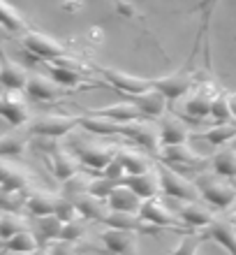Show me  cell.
<instances>
[{
    "label": "cell",
    "mask_w": 236,
    "mask_h": 255,
    "mask_svg": "<svg viewBox=\"0 0 236 255\" xmlns=\"http://www.w3.org/2000/svg\"><path fill=\"white\" fill-rule=\"evenodd\" d=\"M204 239H206V235H185L181 242L171 249L169 255H197Z\"/></svg>",
    "instance_id": "cell-40"
},
{
    "label": "cell",
    "mask_w": 236,
    "mask_h": 255,
    "mask_svg": "<svg viewBox=\"0 0 236 255\" xmlns=\"http://www.w3.org/2000/svg\"><path fill=\"white\" fill-rule=\"evenodd\" d=\"M49 251L51 255H77V249L72 242H65V239H56V242L49 244Z\"/></svg>",
    "instance_id": "cell-44"
},
{
    "label": "cell",
    "mask_w": 236,
    "mask_h": 255,
    "mask_svg": "<svg viewBox=\"0 0 236 255\" xmlns=\"http://www.w3.org/2000/svg\"><path fill=\"white\" fill-rule=\"evenodd\" d=\"M204 235H206V239H213L216 244H220L230 255H236V225L232 221H220V218H216V221L206 228Z\"/></svg>",
    "instance_id": "cell-25"
},
{
    "label": "cell",
    "mask_w": 236,
    "mask_h": 255,
    "mask_svg": "<svg viewBox=\"0 0 236 255\" xmlns=\"http://www.w3.org/2000/svg\"><path fill=\"white\" fill-rule=\"evenodd\" d=\"M102 225H107V228H121V230H132L137 235H156L160 228L156 225H151L146 223L139 214H125V211H109L107 221L102 223Z\"/></svg>",
    "instance_id": "cell-20"
},
{
    "label": "cell",
    "mask_w": 236,
    "mask_h": 255,
    "mask_svg": "<svg viewBox=\"0 0 236 255\" xmlns=\"http://www.w3.org/2000/svg\"><path fill=\"white\" fill-rule=\"evenodd\" d=\"M28 79L30 74L19 65L14 63L12 58H2V65H0V84L5 91H26Z\"/></svg>",
    "instance_id": "cell-26"
},
{
    "label": "cell",
    "mask_w": 236,
    "mask_h": 255,
    "mask_svg": "<svg viewBox=\"0 0 236 255\" xmlns=\"http://www.w3.org/2000/svg\"><path fill=\"white\" fill-rule=\"evenodd\" d=\"M160 174V186H162V193L164 197H171V200H178V202H197L202 200V193L197 188V183L192 179H185L181 172H176L171 165H160L157 169Z\"/></svg>",
    "instance_id": "cell-3"
},
{
    "label": "cell",
    "mask_w": 236,
    "mask_h": 255,
    "mask_svg": "<svg viewBox=\"0 0 236 255\" xmlns=\"http://www.w3.org/2000/svg\"><path fill=\"white\" fill-rule=\"evenodd\" d=\"M90 114H100V116H107V119H111V121L121 123V126H125V123H132V121H142L144 114L139 112V107L137 105H132V102H118V105H111V107H102V109H88Z\"/></svg>",
    "instance_id": "cell-29"
},
{
    "label": "cell",
    "mask_w": 236,
    "mask_h": 255,
    "mask_svg": "<svg viewBox=\"0 0 236 255\" xmlns=\"http://www.w3.org/2000/svg\"><path fill=\"white\" fill-rule=\"evenodd\" d=\"M21 44L30 56H37L42 61L54 63L58 58H65L68 56V49L63 47L58 40L49 37L44 33H37V30H26L23 37H21Z\"/></svg>",
    "instance_id": "cell-5"
},
{
    "label": "cell",
    "mask_w": 236,
    "mask_h": 255,
    "mask_svg": "<svg viewBox=\"0 0 236 255\" xmlns=\"http://www.w3.org/2000/svg\"><path fill=\"white\" fill-rule=\"evenodd\" d=\"M90 70L100 74V79L104 84L118 91L123 95H139L146 93L153 88V79H144V77H135V74H128L123 70H116V67H104V65H90Z\"/></svg>",
    "instance_id": "cell-4"
},
{
    "label": "cell",
    "mask_w": 236,
    "mask_h": 255,
    "mask_svg": "<svg viewBox=\"0 0 236 255\" xmlns=\"http://www.w3.org/2000/svg\"><path fill=\"white\" fill-rule=\"evenodd\" d=\"M79 128L88 134H100V137H109V134H121L123 126L121 123L111 121L107 116L100 114H90L86 112V116H79Z\"/></svg>",
    "instance_id": "cell-27"
},
{
    "label": "cell",
    "mask_w": 236,
    "mask_h": 255,
    "mask_svg": "<svg viewBox=\"0 0 236 255\" xmlns=\"http://www.w3.org/2000/svg\"><path fill=\"white\" fill-rule=\"evenodd\" d=\"M23 93L33 102H58L63 98V86H58L47 74H30Z\"/></svg>",
    "instance_id": "cell-15"
},
{
    "label": "cell",
    "mask_w": 236,
    "mask_h": 255,
    "mask_svg": "<svg viewBox=\"0 0 236 255\" xmlns=\"http://www.w3.org/2000/svg\"><path fill=\"white\" fill-rule=\"evenodd\" d=\"M75 128H79V116L68 114H47L40 116L37 121L30 123V134L33 137H47V139H58L63 134H70Z\"/></svg>",
    "instance_id": "cell-7"
},
{
    "label": "cell",
    "mask_w": 236,
    "mask_h": 255,
    "mask_svg": "<svg viewBox=\"0 0 236 255\" xmlns=\"http://www.w3.org/2000/svg\"><path fill=\"white\" fill-rule=\"evenodd\" d=\"M195 81H197V77L192 74V70L183 67L178 72H171V74H164V77L153 79V88H157L169 102H174L178 98H183V95H188L190 88L195 86Z\"/></svg>",
    "instance_id": "cell-9"
},
{
    "label": "cell",
    "mask_w": 236,
    "mask_h": 255,
    "mask_svg": "<svg viewBox=\"0 0 236 255\" xmlns=\"http://www.w3.org/2000/svg\"><path fill=\"white\" fill-rule=\"evenodd\" d=\"M49 77L58 84V86L68 88V91H79V88H100L104 86L102 81H93L90 77L83 74V70L70 65H61V63H49Z\"/></svg>",
    "instance_id": "cell-13"
},
{
    "label": "cell",
    "mask_w": 236,
    "mask_h": 255,
    "mask_svg": "<svg viewBox=\"0 0 236 255\" xmlns=\"http://www.w3.org/2000/svg\"><path fill=\"white\" fill-rule=\"evenodd\" d=\"M128 100L139 107L144 119H157V121H160L162 116L167 114V102L169 100L157 91V88H151V91L139 93V95H128Z\"/></svg>",
    "instance_id": "cell-18"
},
{
    "label": "cell",
    "mask_w": 236,
    "mask_h": 255,
    "mask_svg": "<svg viewBox=\"0 0 236 255\" xmlns=\"http://www.w3.org/2000/svg\"><path fill=\"white\" fill-rule=\"evenodd\" d=\"M61 195H54L44 188L26 190V207L33 216H49L56 214V204H58Z\"/></svg>",
    "instance_id": "cell-28"
},
{
    "label": "cell",
    "mask_w": 236,
    "mask_h": 255,
    "mask_svg": "<svg viewBox=\"0 0 236 255\" xmlns=\"http://www.w3.org/2000/svg\"><path fill=\"white\" fill-rule=\"evenodd\" d=\"M202 139H206L211 144V146H227L232 139H236V126H232V123H218L216 128H211V130H206V132L199 134Z\"/></svg>",
    "instance_id": "cell-36"
},
{
    "label": "cell",
    "mask_w": 236,
    "mask_h": 255,
    "mask_svg": "<svg viewBox=\"0 0 236 255\" xmlns=\"http://www.w3.org/2000/svg\"><path fill=\"white\" fill-rule=\"evenodd\" d=\"M211 116H213L218 123L234 121V119H232V109H230V93H218L216 95L213 107H211Z\"/></svg>",
    "instance_id": "cell-41"
},
{
    "label": "cell",
    "mask_w": 236,
    "mask_h": 255,
    "mask_svg": "<svg viewBox=\"0 0 236 255\" xmlns=\"http://www.w3.org/2000/svg\"><path fill=\"white\" fill-rule=\"evenodd\" d=\"M75 204H77V209H79V216H83V218H88V221H93V223H104L109 211H111L109 202L102 200V197H95L93 193L77 195Z\"/></svg>",
    "instance_id": "cell-21"
},
{
    "label": "cell",
    "mask_w": 236,
    "mask_h": 255,
    "mask_svg": "<svg viewBox=\"0 0 236 255\" xmlns=\"http://www.w3.org/2000/svg\"><path fill=\"white\" fill-rule=\"evenodd\" d=\"M116 158H118V160H121V165L125 167V174H146V172H151V169H153L149 153L137 151V148L121 146Z\"/></svg>",
    "instance_id": "cell-30"
},
{
    "label": "cell",
    "mask_w": 236,
    "mask_h": 255,
    "mask_svg": "<svg viewBox=\"0 0 236 255\" xmlns=\"http://www.w3.org/2000/svg\"><path fill=\"white\" fill-rule=\"evenodd\" d=\"M0 181H2V193H26L33 183L30 169L19 165L12 158H2L0 162Z\"/></svg>",
    "instance_id": "cell-11"
},
{
    "label": "cell",
    "mask_w": 236,
    "mask_h": 255,
    "mask_svg": "<svg viewBox=\"0 0 236 255\" xmlns=\"http://www.w3.org/2000/svg\"><path fill=\"white\" fill-rule=\"evenodd\" d=\"M100 242L114 255H137L139 253V237L132 230L107 228L100 232Z\"/></svg>",
    "instance_id": "cell-12"
},
{
    "label": "cell",
    "mask_w": 236,
    "mask_h": 255,
    "mask_svg": "<svg viewBox=\"0 0 236 255\" xmlns=\"http://www.w3.org/2000/svg\"><path fill=\"white\" fill-rule=\"evenodd\" d=\"M160 158L162 162H167L171 167L176 165V167H188V169H204L206 162H211L202 153H197L188 141L185 144H174V146H162Z\"/></svg>",
    "instance_id": "cell-14"
},
{
    "label": "cell",
    "mask_w": 236,
    "mask_h": 255,
    "mask_svg": "<svg viewBox=\"0 0 236 255\" xmlns=\"http://www.w3.org/2000/svg\"><path fill=\"white\" fill-rule=\"evenodd\" d=\"M232 183H234V188H236V179H232Z\"/></svg>",
    "instance_id": "cell-48"
},
{
    "label": "cell",
    "mask_w": 236,
    "mask_h": 255,
    "mask_svg": "<svg viewBox=\"0 0 236 255\" xmlns=\"http://www.w3.org/2000/svg\"><path fill=\"white\" fill-rule=\"evenodd\" d=\"M88 225H90V221L88 218H75V221L65 223V228H63V237L61 239H65V242H72V244H81V239H83V235H86Z\"/></svg>",
    "instance_id": "cell-38"
},
{
    "label": "cell",
    "mask_w": 236,
    "mask_h": 255,
    "mask_svg": "<svg viewBox=\"0 0 236 255\" xmlns=\"http://www.w3.org/2000/svg\"><path fill=\"white\" fill-rule=\"evenodd\" d=\"M135 146L144 148L153 155H160L162 151V137H160V126L156 123H149V121H132V123H125L123 126V132Z\"/></svg>",
    "instance_id": "cell-6"
},
{
    "label": "cell",
    "mask_w": 236,
    "mask_h": 255,
    "mask_svg": "<svg viewBox=\"0 0 236 255\" xmlns=\"http://www.w3.org/2000/svg\"><path fill=\"white\" fill-rule=\"evenodd\" d=\"M30 255H51V251H49V246H40V249L35 251V253H30Z\"/></svg>",
    "instance_id": "cell-47"
},
{
    "label": "cell",
    "mask_w": 236,
    "mask_h": 255,
    "mask_svg": "<svg viewBox=\"0 0 236 255\" xmlns=\"http://www.w3.org/2000/svg\"><path fill=\"white\" fill-rule=\"evenodd\" d=\"M111 2H114V7H116V12H118V14L128 16V19H132V16H135V7L128 5L125 0H111Z\"/></svg>",
    "instance_id": "cell-45"
},
{
    "label": "cell",
    "mask_w": 236,
    "mask_h": 255,
    "mask_svg": "<svg viewBox=\"0 0 236 255\" xmlns=\"http://www.w3.org/2000/svg\"><path fill=\"white\" fill-rule=\"evenodd\" d=\"M164 200H167L169 207L178 214V218H181L185 225H190V228L204 230L216 221V214H213L209 207H204L199 200L197 202H178V200H171V197H164Z\"/></svg>",
    "instance_id": "cell-10"
},
{
    "label": "cell",
    "mask_w": 236,
    "mask_h": 255,
    "mask_svg": "<svg viewBox=\"0 0 236 255\" xmlns=\"http://www.w3.org/2000/svg\"><path fill=\"white\" fill-rule=\"evenodd\" d=\"M21 91H5L2 100H0V114L9 126L21 128L23 123L30 121V109L21 98Z\"/></svg>",
    "instance_id": "cell-16"
},
{
    "label": "cell",
    "mask_w": 236,
    "mask_h": 255,
    "mask_svg": "<svg viewBox=\"0 0 236 255\" xmlns=\"http://www.w3.org/2000/svg\"><path fill=\"white\" fill-rule=\"evenodd\" d=\"M0 21H2V28L9 30V33H26V30H30L28 23L23 21V16L19 14V9H14L7 0H2V5H0Z\"/></svg>",
    "instance_id": "cell-37"
},
{
    "label": "cell",
    "mask_w": 236,
    "mask_h": 255,
    "mask_svg": "<svg viewBox=\"0 0 236 255\" xmlns=\"http://www.w3.org/2000/svg\"><path fill=\"white\" fill-rule=\"evenodd\" d=\"M63 228H65V223H63L56 214H49V216H35L33 232H35V237H37L40 246H49L51 242L61 239V237H63Z\"/></svg>",
    "instance_id": "cell-24"
},
{
    "label": "cell",
    "mask_w": 236,
    "mask_h": 255,
    "mask_svg": "<svg viewBox=\"0 0 236 255\" xmlns=\"http://www.w3.org/2000/svg\"><path fill=\"white\" fill-rule=\"evenodd\" d=\"M23 230H30L28 221L23 216H19L16 211H7L2 209V214H0V237H2V242L7 239H12L14 235H19Z\"/></svg>",
    "instance_id": "cell-34"
},
{
    "label": "cell",
    "mask_w": 236,
    "mask_h": 255,
    "mask_svg": "<svg viewBox=\"0 0 236 255\" xmlns=\"http://www.w3.org/2000/svg\"><path fill=\"white\" fill-rule=\"evenodd\" d=\"M107 202L114 211H125V214H139V209H142V204H144L142 197L132 188L123 186V183L111 193V197H109Z\"/></svg>",
    "instance_id": "cell-31"
},
{
    "label": "cell",
    "mask_w": 236,
    "mask_h": 255,
    "mask_svg": "<svg viewBox=\"0 0 236 255\" xmlns=\"http://www.w3.org/2000/svg\"><path fill=\"white\" fill-rule=\"evenodd\" d=\"M88 186H90V181L77 174V176H72L70 181L63 183V195H65V197H70V200H75L77 195L88 193Z\"/></svg>",
    "instance_id": "cell-43"
},
{
    "label": "cell",
    "mask_w": 236,
    "mask_h": 255,
    "mask_svg": "<svg viewBox=\"0 0 236 255\" xmlns=\"http://www.w3.org/2000/svg\"><path fill=\"white\" fill-rule=\"evenodd\" d=\"M56 216H58L63 223L75 221L77 216H79V209H77L75 200H70V197L61 195V197H58V204H56Z\"/></svg>",
    "instance_id": "cell-42"
},
{
    "label": "cell",
    "mask_w": 236,
    "mask_h": 255,
    "mask_svg": "<svg viewBox=\"0 0 236 255\" xmlns=\"http://www.w3.org/2000/svg\"><path fill=\"white\" fill-rule=\"evenodd\" d=\"M49 158V167H51V172H54V176L58 179V181H70L72 176L79 174V158L77 155H72L70 151H65V148L56 146L51 153H47Z\"/></svg>",
    "instance_id": "cell-19"
},
{
    "label": "cell",
    "mask_w": 236,
    "mask_h": 255,
    "mask_svg": "<svg viewBox=\"0 0 236 255\" xmlns=\"http://www.w3.org/2000/svg\"><path fill=\"white\" fill-rule=\"evenodd\" d=\"M213 172L225 179H236V148L234 146H220L216 155L211 158Z\"/></svg>",
    "instance_id": "cell-32"
},
{
    "label": "cell",
    "mask_w": 236,
    "mask_h": 255,
    "mask_svg": "<svg viewBox=\"0 0 236 255\" xmlns=\"http://www.w3.org/2000/svg\"><path fill=\"white\" fill-rule=\"evenodd\" d=\"M5 249L9 253H35V251L40 249V242H37V237H35L33 230H23L19 235H14L12 239H7L5 242Z\"/></svg>",
    "instance_id": "cell-35"
},
{
    "label": "cell",
    "mask_w": 236,
    "mask_h": 255,
    "mask_svg": "<svg viewBox=\"0 0 236 255\" xmlns=\"http://www.w3.org/2000/svg\"><path fill=\"white\" fill-rule=\"evenodd\" d=\"M197 188L202 193V200L206 204H211L213 209H230L236 204V188L232 181H225V176L220 174H199L195 179Z\"/></svg>",
    "instance_id": "cell-2"
},
{
    "label": "cell",
    "mask_w": 236,
    "mask_h": 255,
    "mask_svg": "<svg viewBox=\"0 0 236 255\" xmlns=\"http://www.w3.org/2000/svg\"><path fill=\"white\" fill-rule=\"evenodd\" d=\"M30 137H33L30 130H12V132L2 134V139H0V153H2V158H14V155L23 153Z\"/></svg>",
    "instance_id": "cell-33"
},
{
    "label": "cell",
    "mask_w": 236,
    "mask_h": 255,
    "mask_svg": "<svg viewBox=\"0 0 236 255\" xmlns=\"http://www.w3.org/2000/svg\"><path fill=\"white\" fill-rule=\"evenodd\" d=\"M230 109H232V119L236 121V93H230Z\"/></svg>",
    "instance_id": "cell-46"
},
{
    "label": "cell",
    "mask_w": 236,
    "mask_h": 255,
    "mask_svg": "<svg viewBox=\"0 0 236 255\" xmlns=\"http://www.w3.org/2000/svg\"><path fill=\"white\" fill-rule=\"evenodd\" d=\"M121 183L114 181V179H109V176L100 174L97 179H90V186H88V193H93L95 197H102V200H109L111 193L118 188Z\"/></svg>",
    "instance_id": "cell-39"
},
{
    "label": "cell",
    "mask_w": 236,
    "mask_h": 255,
    "mask_svg": "<svg viewBox=\"0 0 236 255\" xmlns=\"http://www.w3.org/2000/svg\"><path fill=\"white\" fill-rule=\"evenodd\" d=\"M216 95L218 91L211 84H199L195 93L185 100V116H190V119H206V116H211V107H213Z\"/></svg>",
    "instance_id": "cell-17"
},
{
    "label": "cell",
    "mask_w": 236,
    "mask_h": 255,
    "mask_svg": "<svg viewBox=\"0 0 236 255\" xmlns=\"http://www.w3.org/2000/svg\"><path fill=\"white\" fill-rule=\"evenodd\" d=\"M72 148H75V155L79 158V162L88 169H95L100 172L111 165L118 155V148L114 144H104V141H95V139H86V137H77L72 139Z\"/></svg>",
    "instance_id": "cell-1"
},
{
    "label": "cell",
    "mask_w": 236,
    "mask_h": 255,
    "mask_svg": "<svg viewBox=\"0 0 236 255\" xmlns=\"http://www.w3.org/2000/svg\"><path fill=\"white\" fill-rule=\"evenodd\" d=\"M139 216H142L146 223H151V225H156V228L164 230H178V225H181V218H178V214H176L174 209L169 207L167 200H160V197H151V200H144L142 209H139Z\"/></svg>",
    "instance_id": "cell-8"
},
{
    "label": "cell",
    "mask_w": 236,
    "mask_h": 255,
    "mask_svg": "<svg viewBox=\"0 0 236 255\" xmlns=\"http://www.w3.org/2000/svg\"><path fill=\"white\" fill-rule=\"evenodd\" d=\"M121 183L123 186H128V188H132L142 200H151V197H156V195L162 190L160 174L153 172V169L146 172V174H128Z\"/></svg>",
    "instance_id": "cell-23"
},
{
    "label": "cell",
    "mask_w": 236,
    "mask_h": 255,
    "mask_svg": "<svg viewBox=\"0 0 236 255\" xmlns=\"http://www.w3.org/2000/svg\"><path fill=\"white\" fill-rule=\"evenodd\" d=\"M160 137H162V146H174V144H185L192 137L185 123L174 114H164L160 119Z\"/></svg>",
    "instance_id": "cell-22"
}]
</instances>
